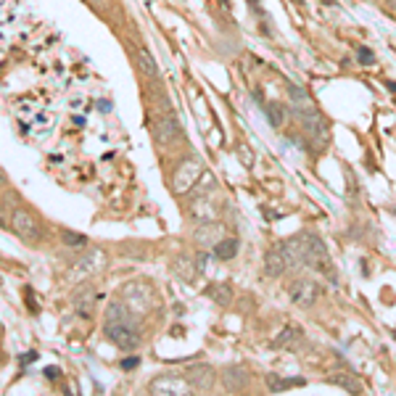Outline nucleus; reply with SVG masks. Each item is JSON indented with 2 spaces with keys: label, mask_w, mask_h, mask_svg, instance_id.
Segmentation results:
<instances>
[{
  "label": "nucleus",
  "mask_w": 396,
  "mask_h": 396,
  "mask_svg": "<svg viewBox=\"0 0 396 396\" xmlns=\"http://www.w3.org/2000/svg\"><path fill=\"white\" fill-rule=\"evenodd\" d=\"M307 381L304 378H277V375H267V385H270V391H286V388H293V385H304Z\"/></svg>",
  "instance_id": "obj_21"
},
{
  "label": "nucleus",
  "mask_w": 396,
  "mask_h": 396,
  "mask_svg": "<svg viewBox=\"0 0 396 396\" xmlns=\"http://www.w3.org/2000/svg\"><path fill=\"white\" fill-rule=\"evenodd\" d=\"M283 253L288 259V267H304V249L298 238H291L288 243H283Z\"/></svg>",
  "instance_id": "obj_19"
},
{
  "label": "nucleus",
  "mask_w": 396,
  "mask_h": 396,
  "mask_svg": "<svg viewBox=\"0 0 396 396\" xmlns=\"http://www.w3.org/2000/svg\"><path fill=\"white\" fill-rule=\"evenodd\" d=\"M288 100H291V109L296 111V117L317 111V106H315L312 95H309L304 88H296V85H291V88H288Z\"/></svg>",
  "instance_id": "obj_14"
},
{
  "label": "nucleus",
  "mask_w": 396,
  "mask_h": 396,
  "mask_svg": "<svg viewBox=\"0 0 396 396\" xmlns=\"http://www.w3.org/2000/svg\"><path fill=\"white\" fill-rule=\"evenodd\" d=\"M187 214H190V220L198 222V225H204V222H214L217 217H220V204H214V201H211V193L209 196H190Z\"/></svg>",
  "instance_id": "obj_7"
},
{
  "label": "nucleus",
  "mask_w": 396,
  "mask_h": 396,
  "mask_svg": "<svg viewBox=\"0 0 396 396\" xmlns=\"http://www.w3.org/2000/svg\"><path fill=\"white\" fill-rule=\"evenodd\" d=\"M154 138L159 145H172L183 138V130H180V121L172 117V114H161L159 119L154 121Z\"/></svg>",
  "instance_id": "obj_9"
},
{
  "label": "nucleus",
  "mask_w": 396,
  "mask_h": 396,
  "mask_svg": "<svg viewBox=\"0 0 396 396\" xmlns=\"http://www.w3.org/2000/svg\"><path fill=\"white\" fill-rule=\"evenodd\" d=\"M251 381V375L246 373V367H227L225 373H222V385L232 391V394H238V391H246V385Z\"/></svg>",
  "instance_id": "obj_15"
},
{
  "label": "nucleus",
  "mask_w": 396,
  "mask_h": 396,
  "mask_svg": "<svg viewBox=\"0 0 396 396\" xmlns=\"http://www.w3.org/2000/svg\"><path fill=\"white\" fill-rule=\"evenodd\" d=\"M103 333L111 343H117L121 352H135L140 343V317L132 315L121 301H114L106 307Z\"/></svg>",
  "instance_id": "obj_1"
},
{
  "label": "nucleus",
  "mask_w": 396,
  "mask_h": 396,
  "mask_svg": "<svg viewBox=\"0 0 396 396\" xmlns=\"http://www.w3.org/2000/svg\"><path fill=\"white\" fill-rule=\"evenodd\" d=\"M288 293H291V298L296 301L298 307H312L319 298V286L315 280H309V277H298V280L291 283Z\"/></svg>",
  "instance_id": "obj_11"
},
{
  "label": "nucleus",
  "mask_w": 396,
  "mask_h": 396,
  "mask_svg": "<svg viewBox=\"0 0 396 396\" xmlns=\"http://www.w3.org/2000/svg\"><path fill=\"white\" fill-rule=\"evenodd\" d=\"M238 251H241V241H238V238H222V241L214 246V256H217V259H222V262H230V259H235V256H238Z\"/></svg>",
  "instance_id": "obj_18"
},
{
  "label": "nucleus",
  "mask_w": 396,
  "mask_h": 396,
  "mask_svg": "<svg viewBox=\"0 0 396 396\" xmlns=\"http://www.w3.org/2000/svg\"><path fill=\"white\" fill-rule=\"evenodd\" d=\"M61 241H64V246H69V249H88V238L79 235V232L61 230Z\"/></svg>",
  "instance_id": "obj_27"
},
{
  "label": "nucleus",
  "mask_w": 396,
  "mask_h": 396,
  "mask_svg": "<svg viewBox=\"0 0 396 396\" xmlns=\"http://www.w3.org/2000/svg\"><path fill=\"white\" fill-rule=\"evenodd\" d=\"M148 391L156 396H166V394H172V396H187V394H193V385L187 383L185 378H180V375H156L154 381L148 383Z\"/></svg>",
  "instance_id": "obj_6"
},
{
  "label": "nucleus",
  "mask_w": 396,
  "mask_h": 396,
  "mask_svg": "<svg viewBox=\"0 0 396 396\" xmlns=\"http://www.w3.org/2000/svg\"><path fill=\"white\" fill-rule=\"evenodd\" d=\"M119 301L124 307L130 309L132 315H145L148 307H151V288L145 286V283H127V286H121L119 291Z\"/></svg>",
  "instance_id": "obj_5"
},
{
  "label": "nucleus",
  "mask_w": 396,
  "mask_h": 396,
  "mask_svg": "<svg viewBox=\"0 0 396 396\" xmlns=\"http://www.w3.org/2000/svg\"><path fill=\"white\" fill-rule=\"evenodd\" d=\"M172 272H175L180 280L193 283V280H196V275H198L196 259H190V256H177L175 262H172Z\"/></svg>",
  "instance_id": "obj_16"
},
{
  "label": "nucleus",
  "mask_w": 396,
  "mask_h": 396,
  "mask_svg": "<svg viewBox=\"0 0 396 396\" xmlns=\"http://www.w3.org/2000/svg\"><path fill=\"white\" fill-rule=\"evenodd\" d=\"M359 61H362V64H375V58H373V53H370V51H367V48H359Z\"/></svg>",
  "instance_id": "obj_28"
},
{
  "label": "nucleus",
  "mask_w": 396,
  "mask_h": 396,
  "mask_svg": "<svg viewBox=\"0 0 396 396\" xmlns=\"http://www.w3.org/2000/svg\"><path fill=\"white\" fill-rule=\"evenodd\" d=\"M8 225H11V230L16 232V238H22V241L29 243V246L43 241V225H40V220H37L27 206H13Z\"/></svg>",
  "instance_id": "obj_3"
},
{
  "label": "nucleus",
  "mask_w": 396,
  "mask_h": 396,
  "mask_svg": "<svg viewBox=\"0 0 396 396\" xmlns=\"http://www.w3.org/2000/svg\"><path fill=\"white\" fill-rule=\"evenodd\" d=\"M121 367H124V370H135V367H138V359L130 357V359H124V362H121Z\"/></svg>",
  "instance_id": "obj_29"
},
{
  "label": "nucleus",
  "mask_w": 396,
  "mask_h": 396,
  "mask_svg": "<svg viewBox=\"0 0 396 396\" xmlns=\"http://www.w3.org/2000/svg\"><path fill=\"white\" fill-rule=\"evenodd\" d=\"M288 270V259L283 253V246H272L270 251L264 253V272L270 277H283Z\"/></svg>",
  "instance_id": "obj_13"
},
{
  "label": "nucleus",
  "mask_w": 396,
  "mask_h": 396,
  "mask_svg": "<svg viewBox=\"0 0 396 396\" xmlns=\"http://www.w3.org/2000/svg\"><path fill=\"white\" fill-rule=\"evenodd\" d=\"M183 378L193 385V391H211L214 383H217V373H214V367H211V364H204V362L190 364Z\"/></svg>",
  "instance_id": "obj_8"
},
{
  "label": "nucleus",
  "mask_w": 396,
  "mask_h": 396,
  "mask_svg": "<svg viewBox=\"0 0 396 396\" xmlns=\"http://www.w3.org/2000/svg\"><path fill=\"white\" fill-rule=\"evenodd\" d=\"M298 121H301V127L307 130V135L312 138V140H319L322 145L330 140V124H328V119L319 114V111L301 114V117H298Z\"/></svg>",
  "instance_id": "obj_10"
},
{
  "label": "nucleus",
  "mask_w": 396,
  "mask_h": 396,
  "mask_svg": "<svg viewBox=\"0 0 396 396\" xmlns=\"http://www.w3.org/2000/svg\"><path fill=\"white\" fill-rule=\"evenodd\" d=\"M206 296L214 298L217 304H222V307H227L232 301V286H227V283H220V286H211L209 291H206Z\"/></svg>",
  "instance_id": "obj_22"
},
{
  "label": "nucleus",
  "mask_w": 396,
  "mask_h": 396,
  "mask_svg": "<svg viewBox=\"0 0 396 396\" xmlns=\"http://www.w3.org/2000/svg\"><path fill=\"white\" fill-rule=\"evenodd\" d=\"M264 111H267V119H270V124H272L275 130H280V127L286 124L288 114H286V109H283L280 103H267V106H264Z\"/></svg>",
  "instance_id": "obj_24"
},
{
  "label": "nucleus",
  "mask_w": 396,
  "mask_h": 396,
  "mask_svg": "<svg viewBox=\"0 0 396 396\" xmlns=\"http://www.w3.org/2000/svg\"><path fill=\"white\" fill-rule=\"evenodd\" d=\"M298 241H301V249H304V264H309L312 270H319L322 275L333 277V262H330V253L322 238H317L315 232H301Z\"/></svg>",
  "instance_id": "obj_2"
},
{
  "label": "nucleus",
  "mask_w": 396,
  "mask_h": 396,
  "mask_svg": "<svg viewBox=\"0 0 396 396\" xmlns=\"http://www.w3.org/2000/svg\"><path fill=\"white\" fill-rule=\"evenodd\" d=\"M214 175H209V172H204V175L196 180V185L190 187V196H209L211 190H214Z\"/></svg>",
  "instance_id": "obj_25"
},
{
  "label": "nucleus",
  "mask_w": 396,
  "mask_h": 396,
  "mask_svg": "<svg viewBox=\"0 0 396 396\" xmlns=\"http://www.w3.org/2000/svg\"><path fill=\"white\" fill-rule=\"evenodd\" d=\"M3 187H6V177L0 175V190H3Z\"/></svg>",
  "instance_id": "obj_30"
},
{
  "label": "nucleus",
  "mask_w": 396,
  "mask_h": 396,
  "mask_svg": "<svg viewBox=\"0 0 396 396\" xmlns=\"http://www.w3.org/2000/svg\"><path fill=\"white\" fill-rule=\"evenodd\" d=\"M193 238H196L198 246H204V249H214V246L225 238V230H222V225L217 220L204 222V225H198V230H196Z\"/></svg>",
  "instance_id": "obj_12"
},
{
  "label": "nucleus",
  "mask_w": 396,
  "mask_h": 396,
  "mask_svg": "<svg viewBox=\"0 0 396 396\" xmlns=\"http://www.w3.org/2000/svg\"><path fill=\"white\" fill-rule=\"evenodd\" d=\"M103 264H106L103 251H98V249H85V256L77 262V267L82 272H98Z\"/></svg>",
  "instance_id": "obj_17"
},
{
  "label": "nucleus",
  "mask_w": 396,
  "mask_h": 396,
  "mask_svg": "<svg viewBox=\"0 0 396 396\" xmlns=\"http://www.w3.org/2000/svg\"><path fill=\"white\" fill-rule=\"evenodd\" d=\"M135 61H138V69L143 72V77H148V79H156V77H159V69H156L154 55L148 53V51H138Z\"/></svg>",
  "instance_id": "obj_20"
},
{
  "label": "nucleus",
  "mask_w": 396,
  "mask_h": 396,
  "mask_svg": "<svg viewBox=\"0 0 396 396\" xmlns=\"http://www.w3.org/2000/svg\"><path fill=\"white\" fill-rule=\"evenodd\" d=\"M301 341V328H286L280 333V338H275L277 349H293Z\"/></svg>",
  "instance_id": "obj_23"
},
{
  "label": "nucleus",
  "mask_w": 396,
  "mask_h": 396,
  "mask_svg": "<svg viewBox=\"0 0 396 396\" xmlns=\"http://www.w3.org/2000/svg\"><path fill=\"white\" fill-rule=\"evenodd\" d=\"M201 175H204L201 156H187L185 161L177 166L175 177H172V190H175L177 196H185V193H190V187L196 185V180Z\"/></svg>",
  "instance_id": "obj_4"
},
{
  "label": "nucleus",
  "mask_w": 396,
  "mask_h": 396,
  "mask_svg": "<svg viewBox=\"0 0 396 396\" xmlns=\"http://www.w3.org/2000/svg\"><path fill=\"white\" fill-rule=\"evenodd\" d=\"M330 383L341 385V388H346L349 394H362V385H359V381H354V378H349V375H330Z\"/></svg>",
  "instance_id": "obj_26"
}]
</instances>
